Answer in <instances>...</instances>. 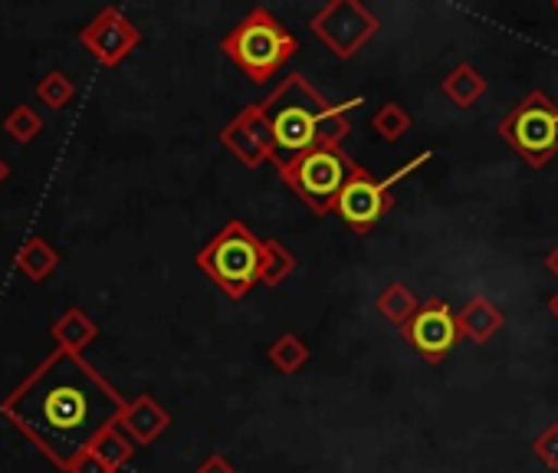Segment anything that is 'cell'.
Returning a JSON list of instances; mask_svg holds the SVG:
<instances>
[{
	"label": "cell",
	"instance_id": "4",
	"mask_svg": "<svg viewBox=\"0 0 558 473\" xmlns=\"http://www.w3.org/2000/svg\"><path fill=\"white\" fill-rule=\"evenodd\" d=\"M197 270L230 300H246L259 287L263 241L243 223L227 220L194 257Z\"/></svg>",
	"mask_w": 558,
	"mask_h": 473
},
{
	"label": "cell",
	"instance_id": "27",
	"mask_svg": "<svg viewBox=\"0 0 558 473\" xmlns=\"http://www.w3.org/2000/svg\"><path fill=\"white\" fill-rule=\"evenodd\" d=\"M545 264H548V270H551V274L558 277V244H555V247L548 251V257H545Z\"/></svg>",
	"mask_w": 558,
	"mask_h": 473
},
{
	"label": "cell",
	"instance_id": "20",
	"mask_svg": "<svg viewBox=\"0 0 558 473\" xmlns=\"http://www.w3.org/2000/svg\"><path fill=\"white\" fill-rule=\"evenodd\" d=\"M89 450L112 470V473H119L129 460H132V453H135V444L119 430V424L116 427H109V430H102L93 444H89Z\"/></svg>",
	"mask_w": 558,
	"mask_h": 473
},
{
	"label": "cell",
	"instance_id": "18",
	"mask_svg": "<svg viewBox=\"0 0 558 473\" xmlns=\"http://www.w3.org/2000/svg\"><path fill=\"white\" fill-rule=\"evenodd\" d=\"M300 260L293 251H287L279 241H272V237H266L263 241V270H259V287L266 290H276L283 287L293 274H296Z\"/></svg>",
	"mask_w": 558,
	"mask_h": 473
},
{
	"label": "cell",
	"instance_id": "28",
	"mask_svg": "<svg viewBox=\"0 0 558 473\" xmlns=\"http://www.w3.org/2000/svg\"><path fill=\"white\" fill-rule=\"evenodd\" d=\"M8 178H11V161L0 155V184H8Z\"/></svg>",
	"mask_w": 558,
	"mask_h": 473
},
{
	"label": "cell",
	"instance_id": "24",
	"mask_svg": "<svg viewBox=\"0 0 558 473\" xmlns=\"http://www.w3.org/2000/svg\"><path fill=\"white\" fill-rule=\"evenodd\" d=\"M535 457L542 460V466H548V470H558V424H551V427H545L538 437H535Z\"/></svg>",
	"mask_w": 558,
	"mask_h": 473
},
{
	"label": "cell",
	"instance_id": "13",
	"mask_svg": "<svg viewBox=\"0 0 558 473\" xmlns=\"http://www.w3.org/2000/svg\"><path fill=\"white\" fill-rule=\"evenodd\" d=\"M50 339L57 342L60 352H73L83 355L96 339H99V323L83 310V306H70L57 316V323L50 326Z\"/></svg>",
	"mask_w": 558,
	"mask_h": 473
},
{
	"label": "cell",
	"instance_id": "23",
	"mask_svg": "<svg viewBox=\"0 0 558 473\" xmlns=\"http://www.w3.org/2000/svg\"><path fill=\"white\" fill-rule=\"evenodd\" d=\"M372 129L385 138V142H401L411 132V116L404 106L398 102H385L375 116H372Z\"/></svg>",
	"mask_w": 558,
	"mask_h": 473
},
{
	"label": "cell",
	"instance_id": "11",
	"mask_svg": "<svg viewBox=\"0 0 558 473\" xmlns=\"http://www.w3.org/2000/svg\"><path fill=\"white\" fill-rule=\"evenodd\" d=\"M220 145L243 165V168H259L269 161L272 151V138L269 129L256 109V102L243 106L223 129H220Z\"/></svg>",
	"mask_w": 558,
	"mask_h": 473
},
{
	"label": "cell",
	"instance_id": "12",
	"mask_svg": "<svg viewBox=\"0 0 558 473\" xmlns=\"http://www.w3.org/2000/svg\"><path fill=\"white\" fill-rule=\"evenodd\" d=\"M171 427L168 408H161L151 395H135L125 401L119 414V430L135 444V447H151L165 430Z\"/></svg>",
	"mask_w": 558,
	"mask_h": 473
},
{
	"label": "cell",
	"instance_id": "10",
	"mask_svg": "<svg viewBox=\"0 0 558 473\" xmlns=\"http://www.w3.org/2000/svg\"><path fill=\"white\" fill-rule=\"evenodd\" d=\"M404 339L411 342V349L417 355H424L427 362H444L460 332H457V313L444 303V300H427L417 306V313L411 316V323L401 329Z\"/></svg>",
	"mask_w": 558,
	"mask_h": 473
},
{
	"label": "cell",
	"instance_id": "14",
	"mask_svg": "<svg viewBox=\"0 0 558 473\" xmlns=\"http://www.w3.org/2000/svg\"><path fill=\"white\" fill-rule=\"evenodd\" d=\"M502 329V310L489 303L486 296H473L460 313H457V332L476 345L489 342Z\"/></svg>",
	"mask_w": 558,
	"mask_h": 473
},
{
	"label": "cell",
	"instance_id": "29",
	"mask_svg": "<svg viewBox=\"0 0 558 473\" xmlns=\"http://www.w3.org/2000/svg\"><path fill=\"white\" fill-rule=\"evenodd\" d=\"M548 310H551V313H555V316H558V293H555V296H551V300H548Z\"/></svg>",
	"mask_w": 558,
	"mask_h": 473
},
{
	"label": "cell",
	"instance_id": "16",
	"mask_svg": "<svg viewBox=\"0 0 558 473\" xmlns=\"http://www.w3.org/2000/svg\"><path fill=\"white\" fill-rule=\"evenodd\" d=\"M440 89H444V96H447L457 109H473V106L483 99V93H486V80H483V73L473 70L470 63H460V66H453V70L444 76Z\"/></svg>",
	"mask_w": 558,
	"mask_h": 473
},
{
	"label": "cell",
	"instance_id": "15",
	"mask_svg": "<svg viewBox=\"0 0 558 473\" xmlns=\"http://www.w3.org/2000/svg\"><path fill=\"white\" fill-rule=\"evenodd\" d=\"M60 260H63L60 251L47 241V237H27V241L17 247V257H14L21 277H27L31 283H47L57 274Z\"/></svg>",
	"mask_w": 558,
	"mask_h": 473
},
{
	"label": "cell",
	"instance_id": "30",
	"mask_svg": "<svg viewBox=\"0 0 558 473\" xmlns=\"http://www.w3.org/2000/svg\"><path fill=\"white\" fill-rule=\"evenodd\" d=\"M555 11H558V4H555Z\"/></svg>",
	"mask_w": 558,
	"mask_h": 473
},
{
	"label": "cell",
	"instance_id": "8",
	"mask_svg": "<svg viewBox=\"0 0 558 473\" xmlns=\"http://www.w3.org/2000/svg\"><path fill=\"white\" fill-rule=\"evenodd\" d=\"M408 171V168H404ZM404 171H398V174H391V178H375L372 171H365L362 165L352 171V178L345 181V187H342V194L336 197V207H332V214H339L352 230H359V233H368L388 210H391V184L404 174Z\"/></svg>",
	"mask_w": 558,
	"mask_h": 473
},
{
	"label": "cell",
	"instance_id": "3",
	"mask_svg": "<svg viewBox=\"0 0 558 473\" xmlns=\"http://www.w3.org/2000/svg\"><path fill=\"white\" fill-rule=\"evenodd\" d=\"M300 50L296 34L269 8H253L223 37L220 53L256 86L269 83Z\"/></svg>",
	"mask_w": 558,
	"mask_h": 473
},
{
	"label": "cell",
	"instance_id": "19",
	"mask_svg": "<svg viewBox=\"0 0 558 473\" xmlns=\"http://www.w3.org/2000/svg\"><path fill=\"white\" fill-rule=\"evenodd\" d=\"M417 296H414V290L408 287V283H388L381 293H378V300H375V310L391 323V326H398V329H404L408 323H411V316L417 313Z\"/></svg>",
	"mask_w": 558,
	"mask_h": 473
},
{
	"label": "cell",
	"instance_id": "26",
	"mask_svg": "<svg viewBox=\"0 0 558 473\" xmlns=\"http://www.w3.org/2000/svg\"><path fill=\"white\" fill-rule=\"evenodd\" d=\"M194 473H236V466H233V460H230L227 453L214 450V453H207V457L197 463Z\"/></svg>",
	"mask_w": 558,
	"mask_h": 473
},
{
	"label": "cell",
	"instance_id": "1",
	"mask_svg": "<svg viewBox=\"0 0 558 473\" xmlns=\"http://www.w3.org/2000/svg\"><path fill=\"white\" fill-rule=\"evenodd\" d=\"M125 395L86 359L53 349L4 401V414L57 470L119 424Z\"/></svg>",
	"mask_w": 558,
	"mask_h": 473
},
{
	"label": "cell",
	"instance_id": "21",
	"mask_svg": "<svg viewBox=\"0 0 558 473\" xmlns=\"http://www.w3.org/2000/svg\"><path fill=\"white\" fill-rule=\"evenodd\" d=\"M44 129H47V122H44V116H40L31 102H17V106L4 116V132H8L17 145L37 142Z\"/></svg>",
	"mask_w": 558,
	"mask_h": 473
},
{
	"label": "cell",
	"instance_id": "6",
	"mask_svg": "<svg viewBox=\"0 0 558 473\" xmlns=\"http://www.w3.org/2000/svg\"><path fill=\"white\" fill-rule=\"evenodd\" d=\"M499 135L519 158L542 168L558 155V106L545 93H529L499 122Z\"/></svg>",
	"mask_w": 558,
	"mask_h": 473
},
{
	"label": "cell",
	"instance_id": "22",
	"mask_svg": "<svg viewBox=\"0 0 558 473\" xmlns=\"http://www.w3.org/2000/svg\"><path fill=\"white\" fill-rule=\"evenodd\" d=\"M34 96H37L47 109L60 112V109H66V106L76 99V83H73L63 70H50V73L37 83Z\"/></svg>",
	"mask_w": 558,
	"mask_h": 473
},
{
	"label": "cell",
	"instance_id": "2",
	"mask_svg": "<svg viewBox=\"0 0 558 473\" xmlns=\"http://www.w3.org/2000/svg\"><path fill=\"white\" fill-rule=\"evenodd\" d=\"M355 106H362L359 96L349 102H332L303 73L279 80V86L256 102L272 138L269 161L279 168L316 145H342L352 132L349 112Z\"/></svg>",
	"mask_w": 558,
	"mask_h": 473
},
{
	"label": "cell",
	"instance_id": "17",
	"mask_svg": "<svg viewBox=\"0 0 558 473\" xmlns=\"http://www.w3.org/2000/svg\"><path fill=\"white\" fill-rule=\"evenodd\" d=\"M313 359V349L296 336V332H283L276 336L266 349V362L279 372V375H296L310 365Z\"/></svg>",
	"mask_w": 558,
	"mask_h": 473
},
{
	"label": "cell",
	"instance_id": "25",
	"mask_svg": "<svg viewBox=\"0 0 558 473\" xmlns=\"http://www.w3.org/2000/svg\"><path fill=\"white\" fill-rule=\"evenodd\" d=\"M66 473H112V470H109V466H106V463H102V460L86 447V450L70 463V470H66Z\"/></svg>",
	"mask_w": 558,
	"mask_h": 473
},
{
	"label": "cell",
	"instance_id": "5",
	"mask_svg": "<svg viewBox=\"0 0 558 473\" xmlns=\"http://www.w3.org/2000/svg\"><path fill=\"white\" fill-rule=\"evenodd\" d=\"M355 168H359V161L342 145H316V148L296 155L293 161L279 165L276 171L283 178V184L293 194H300V201L316 217H329L336 207V197L342 194V187Z\"/></svg>",
	"mask_w": 558,
	"mask_h": 473
},
{
	"label": "cell",
	"instance_id": "9",
	"mask_svg": "<svg viewBox=\"0 0 558 473\" xmlns=\"http://www.w3.org/2000/svg\"><path fill=\"white\" fill-rule=\"evenodd\" d=\"M76 40L93 53V60L106 70L122 66L138 47H142V31L119 11V8H102L80 34Z\"/></svg>",
	"mask_w": 558,
	"mask_h": 473
},
{
	"label": "cell",
	"instance_id": "7",
	"mask_svg": "<svg viewBox=\"0 0 558 473\" xmlns=\"http://www.w3.org/2000/svg\"><path fill=\"white\" fill-rule=\"evenodd\" d=\"M310 31L319 37V44L339 57V60H355L365 44L375 40L378 34V17L359 4V0H329L326 8H319V14L313 17Z\"/></svg>",
	"mask_w": 558,
	"mask_h": 473
}]
</instances>
